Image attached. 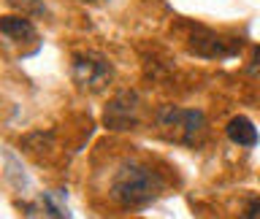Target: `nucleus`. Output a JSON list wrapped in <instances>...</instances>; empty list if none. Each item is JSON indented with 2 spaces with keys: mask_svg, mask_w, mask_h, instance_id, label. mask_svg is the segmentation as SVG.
I'll return each instance as SVG.
<instances>
[{
  "mask_svg": "<svg viewBox=\"0 0 260 219\" xmlns=\"http://www.w3.org/2000/svg\"><path fill=\"white\" fill-rule=\"evenodd\" d=\"M162 190H166V178L160 176V170L144 162H127L122 165L111 178V198L119 203L122 208H144L152 200H157Z\"/></svg>",
  "mask_w": 260,
  "mask_h": 219,
  "instance_id": "1",
  "label": "nucleus"
},
{
  "mask_svg": "<svg viewBox=\"0 0 260 219\" xmlns=\"http://www.w3.org/2000/svg\"><path fill=\"white\" fill-rule=\"evenodd\" d=\"M157 133L174 143L184 146H201L206 138V117L201 108H176V105H166L154 117Z\"/></svg>",
  "mask_w": 260,
  "mask_h": 219,
  "instance_id": "2",
  "label": "nucleus"
},
{
  "mask_svg": "<svg viewBox=\"0 0 260 219\" xmlns=\"http://www.w3.org/2000/svg\"><path fill=\"white\" fill-rule=\"evenodd\" d=\"M71 79L81 92L98 95L114 81V65L98 52H79L71 60Z\"/></svg>",
  "mask_w": 260,
  "mask_h": 219,
  "instance_id": "3",
  "label": "nucleus"
},
{
  "mask_svg": "<svg viewBox=\"0 0 260 219\" xmlns=\"http://www.w3.org/2000/svg\"><path fill=\"white\" fill-rule=\"evenodd\" d=\"M187 49L195 57H203V60H228L241 49V41L236 38H225L214 32L211 27H203V24H192L187 22Z\"/></svg>",
  "mask_w": 260,
  "mask_h": 219,
  "instance_id": "4",
  "label": "nucleus"
},
{
  "mask_svg": "<svg viewBox=\"0 0 260 219\" xmlns=\"http://www.w3.org/2000/svg\"><path fill=\"white\" fill-rule=\"evenodd\" d=\"M141 122V97L133 89H122L106 103L103 125L109 130H133Z\"/></svg>",
  "mask_w": 260,
  "mask_h": 219,
  "instance_id": "5",
  "label": "nucleus"
},
{
  "mask_svg": "<svg viewBox=\"0 0 260 219\" xmlns=\"http://www.w3.org/2000/svg\"><path fill=\"white\" fill-rule=\"evenodd\" d=\"M0 30L3 35L11 41V44H27V41H36V27L27 16H16V14H8L0 19Z\"/></svg>",
  "mask_w": 260,
  "mask_h": 219,
  "instance_id": "6",
  "label": "nucleus"
},
{
  "mask_svg": "<svg viewBox=\"0 0 260 219\" xmlns=\"http://www.w3.org/2000/svg\"><path fill=\"white\" fill-rule=\"evenodd\" d=\"M225 133H228V138H231L233 143H239V146H255L257 138H260L257 127L252 125L247 117H233L231 122H228Z\"/></svg>",
  "mask_w": 260,
  "mask_h": 219,
  "instance_id": "7",
  "label": "nucleus"
},
{
  "mask_svg": "<svg viewBox=\"0 0 260 219\" xmlns=\"http://www.w3.org/2000/svg\"><path fill=\"white\" fill-rule=\"evenodd\" d=\"M244 216H247V219H260V198H249V200H247Z\"/></svg>",
  "mask_w": 260,
  "mask_h": 219,
  "instance_id": "8",
  "label": "nucleus"
},
{
  "mask_svg": "<svg viewBox=\"0 0 260 219\" xmlns=\"http://www.w3.org/2000/svg\"><path fill=\"white\" fill-rule=\"evenodd\" d=\"M249 73L252 76H260V46L255 49V54H252V60H249Z\"/></svg>",
  "mask_w": 260,
  "mask_h": 219,
  "instance_id": "9",
  "label": "nucleus"
},
{
  "mask_svg": "<svg viewBox=\"0 0 260 219\" xmlns=\"http://www.w3.org/2000/svg\"><path fill=\"white\" fill-rule=\"evenodd\" d=\"M87 3H109V0H87Z\"/></svg>",
  "mask_w": 260,
  "mask_h": 219,
  "instance_id": "10",
  "label": "nucleus"
}]
</instances>
